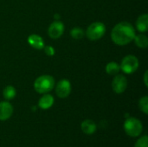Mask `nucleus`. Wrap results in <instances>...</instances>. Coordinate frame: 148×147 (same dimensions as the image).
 <instances>
[{"mask_svg": "<svg viewBox=\"0 0 148 147\" xmlns=\"http://www.w3.org/2000/svg\"><path fill=\"white\" fill-rule=\"evenodd\" d=\"M139 107L140 109L145 113V114H147L148 113V97L146 96H143L140 99L139 101Z\"/></svg>", "mask_w": 148, "mask_h": 147, "instance_id": "18", "label": "nucleus"}, {"mask_svg": "<svg viewBox=\"0 0 148 147\" xmlns=\"http://www.w3.org/2000/svg\"><path fill=\"white\" fill-rule=\"evenodd\" d=\"M134 42L137 47L140 49H147L148 46V38L147 36L144 34H140L135 36L134 37Z\"/></svg>", "mask_w": 148, "mask_h": 147, "instance_id": "15", "label": "nucleus"}, {"mask_svg": "<svg viewBox=\"0 0 148 147\" xmlns=\"http://www.w3.org/2000/svg\"><path fill=\"white\" fill-rule=\"evenodd\" d=\"M28 43L33 49L37 50H42L44 48V40L42 36L36 34H31L28 37Z\"/></svg>", "mask_w": 148, "mask_h": 147, "instance_id": "10", "label": "nucleus"}, {"mask_svg": "<svg viewBox=\"0 0 148 147\" xmlns=\"http://www.w3.org/2000/svg\"><path fill=\"white\" fill-rule=\"evenodd\" d=\"M70 36L75 40H80L84 37L85 31L81 27H75L70 30Z\"/></svg>", "mask_w": 148, "mask_h": 147, "instance_id": "17", "label": "nucleus"}, {"mask_svg": "<svg viewBox=\"0 0 148 147\" xmlns=\"http://www.w3.org/2000/svg\"><path fill=\"white\" fill-rule=\"evenodd\" d=\"M3 95L4 99L7 101L12 100L16 95V90L13 86H10V85L6 86L4 88V89L3 90Z\"/></svg>", "mask_w": 148, "mask_h": 147, "instance_id": "16", "label": "nucleus"}, {"mask_svg": "<svg viewBox=\"0 0 148 147\" xmlns=\"http://www.w3.org/2000/svg\"><path fill=\"white\" fill-rule=\"evenodd\" d=\"M55 18H56V19L58 18V19H59V18H60V16H59V14H56V16H55Z\"/></svg>", "mask_w": 148, "mask_h": 147, "instance_id": "22", "label": "nucleus"}, {"mask_svg": "<svg viewBox=\"0 0 148 147\" xmlns=\"http://www.w3.org/2000/svg\"><path fill=\"white\" fill-rule=\"evenodd\" d=\"M72 88H71V83L69 80L62 79L56 86V95L61 98V99H65L67 98L70 93H71Z\"/></svg>", "mask_w": 148, "mask_h": 147, "instance_id": "6", "label": "nucleus"}, {"mask_svg": "<svg viewBox=\"0 0 148 147\" xmlns=\"http://www.w3.org/2000/svg\"><path fill=\"white\" fill-rule=\"evenodd\" d=\"M134 147H148V137L147 135L140 138L135 145H134Z\"/></svg>", "mask_w": 148, "mask_h": 147, "instance_id": "19", "label": "nucleus"}, {"mask_svg": "<svg viewBox=\"0 0 148 147\" xmlns=\"http://www.w3.org/2000/svg\"><path fill=\"white\" fill-rule=\"evenodd\" d=\"M13 113V107L8 101L0 102V120H7Z\"/></svg>", "mask_w": 148, "mask_h": 147, "instance_id": "9", "label": "nucleus"}, {"mask_svg": "<svg viewBox=\"0 0 148 147\" xmlns=\"http://www.w3.org/2000/svg\"><path fill=\"white\" fill-rule=\"evenodd\" d=\"M106 33V26L101 22H95L91 23L85 34L90 41H98L103 37Z\"/></svg>", "mask_w": 148, "mask_h": 147, "instance_id": "4", "label": "nucleus"}, {"mask_svg": "<svg viewBox=\"0 0 148 147\" xmlns=\"http://www.w3.org/2000/svg\"><path fill=\"white\" fill-rule=\"evenodd\" d=\"M55 84V79L53 76L49 75H42L36 79L34 88L38 94H48L54 88Z\"/></svg>", "mask_w": 148, "mask_h": 147, "instance_id": "2", "label": "nucleus"}, {"mask_svg": "<svg viewBox=\"0 0 148 147\" xmlns=\"http://www.w3.org/2000/svg\"><path fill=\"white\" fill-rule=\"evenodd\" d=\"M54 101H55L54 97L51 94H49V93L43 94V95L39 99L38 107L42 110H47L53 106Z\"/></svg>", "mask_w": 148, "mask_h": 147, "instance_id": "11", "label": "nucleus"}, {"mask_svg": "<svg viewBox=\"0 0 148 147\" xmlns=\"http://www.w3.org/2000/svg\"><path fill=\"white\" fill-rule=\"evenodd\" d=\"M136 29L141 32H147L148 29V15L147 13H144L140 15L137 20H136Z\"/></svg>", "mask_w": 148, "mask_h": 147, "instance_id": "12", "label": "nucleus"}, {"mask_svg": "<svg viewBox=\"0 0 148 147\" xmlns=\"http://www.w3.org/2000/svg\"><path fill=\"white\" fill-rule=\"evenodd\" d=\"M82 130L84 133L86 134H93L95 133L96 129H97V126L96 124L95 123V121L91 120H85L82 121Z\"/></svg>", "mask_w": 148, "mask_h": 147, "instance_id": "13", "label": "nucleus"}, {"mask_svg": "<svg viewBox=\"0 0 148 147\" xmlns=\"http://www.w3.org/2000/svg\"><path fill=\"white\" fill-rule=\"evenodd\" d=\"M147 77H148V71H146V72H145V74H144V83H145V86H146L147 88L148 87Z\"/></svg>", "mask_w": 148, "mask_h": 147, "instance_id": "21", "label": "nucleus"}, {"mask_svg": "<svg viewBox=\"0 0 148 147\" xmlns=\"http://www.w3.org/2000/svg\"><path fill=\"white\" fill-rule=\"evenodd\" d=\"M127 88V79L123 75H116L112 81L113 91L116 94H122Z\"/></svg>", "mask_w": 148, "mask_h": 147, "instance_id": "8", "label": "nucleus"}, {"mask_svg": "<svg viewBox=\"0 0 148 147\" xmlns=\"http://www.w3.org/2000/svg\"><path fill=\"white\" fill-rule=\"evenodd\" d=\"M124 130L128 136L133 138L138 137L143 131V125L138 119L130 117L127 119L124 123Z\"/></svg>", "mask_w": 148, "mask_h": 147, "instance_id": "3", "label": "nucleus"}, {"mask_svg": "<svg viewBox=\"0 0 148 147\" xmlns=\"http://www.w3.org/2000/svg\"><path fill=\"white\" fill-rule=\"evenodd\" d=\"M42 49H44V52H45V54H46L48 56H54V55H55V53H56V52H55L54 47L48 45V46H44V48H43Z\"/></svg>", "mask_w": 148, "mask_h": 147, "instance_id": "20", "label": "nucleus"}, {"mask_svg": "<svg viewBox=\"0 0 148 147\" xmlns=\"http://www.w3.org/2000/svg\"><path fill=\"white\" fill-rule=\"evenodd\" d=\"M134 27L128 22L117 23L111 31V39L114 43L119 46H125L132 42L135 37Z\"/></svg>", "mask_w": 148, "mask_h": 147, "instance_id": "1", "label": "nucleus"}, {"mask_svg": "<svg viewBox=\"0 0 148 147\" xmlns=\"http://www.w3.org/2000/svg\"><path fill=\"white\" fill-rule=\"evenodd\" d=\"M121 71V66L116 62H110L106 66V72L110 75H116Z\"/></svg>", "mask_w": 148, "mask_h": 147, "instance_id": "14", "label": "nucleus"}, {"mask_svg": "<svg viewBox=\"0 0 148 147\" xmlns=\"http://www.w3.org/2000/svg\"><path fill=\"white\" fill-rule=\"evenodd\" d=\"M64 29L65 27H64L63 23L61 22L60 20H56L52 23H50V25L49 26L48 34L50 38L58 39L62 36L64 32Z\"/></svg>", "mask_w": 148, "mask_h": 147, "instance_id": "7", "label": "nucleus"}, {"mask_svg": "<svg viewBox=\"0 0 148 147\" xmlns=\"http://www.w3.org/2000/svg\"><path fill=\"white\" fill-rule=\"evenodd\" d=\"M121 70L125 74L131 75L134 73L139 68V60L134 55H126L121 62Z\"/></svg>", "mask_w": 148, "mask_h": 147, "instance_id": "5", "label": "nucleus"}]
</instances>
